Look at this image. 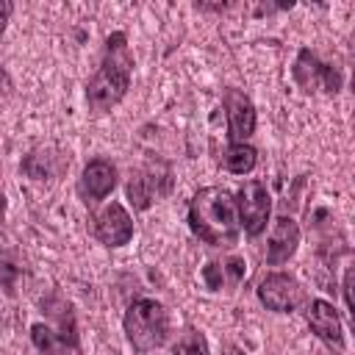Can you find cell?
I'll return each mask as SVG.
<instances>
[{"label":"cell","instance_id":"1","mask_svg":"<svg viewBox=\"0 0 355 355\" xmlns=\"http://www.w3.org/2000/svg\"><path fill=\"white\" fill-rule=\"evenodd\" d=\"M189 225L194 236L211 247L236 244L241 222H239V208H236L233 194L222 186L200 189L189 202Z\"/></svg>","mask_w":355,"mask_h":355},{"label":"cell","instance_id":"2","mask_svg":"<svg viewBox=\"0 0 355 355\" xmlns=\"http://www.w3.org/2000/svg\"><path fill=\"white\" fill-rule=\"evenodd\" d=\"M130 72H133V55H130V47H128V36L122 31H114L105 39L103 64L86 86L89 105L97 114L116 105L125 97V92L130 89Z\"/></svg>","mask_w":355,"mask_h":355},{"label":"cell","instance_id":"3","mask_svg":"<svg viewBox=\"0 0 355 355\" xmlns=\"http://www.w3.org/2000/svg\"><path fill=\"white\" fill-rule=\"evenodd\" d=\"M125 333L136 352H153L166 341L169 333V313L158 300L139 297L125 311Z\"/></svg>","mask_w":355,"mask_h":355},{"label":"cell","instance_id":"4","mask_svg":"<svg viewBox=\"0 0 355 355\" xmlns=\"http://www.w3.org/2000/svg\"><path fill=\"white\" fill-rule=\"evenodd\" d=\"M50 313L58 316V327H50V324L36 322L31 327L33 344L44 355H80V341H78V333H75V319L69 313V305L58 302L55 311H50Z\"/></svg>","mask_w":355,"mask_h":355},{"label":"cell","instance_id":"5","mask_svg":"<svg viewBox=\"0 0 355 355\" xmlns=\"http://www.w3.org/2000/svg\"><path fill=\"white\" fill-rule=\"evenodd\" d=\"M239 222L247 236H258L266 227L269 211H272V197L261 180H247L239 191Z\"/></svg>","mask_w":355,"mask_h":355},{"label":"cell","instance_id":"6","mask_svg":"<svg viewBox=\"0 0 355 355\" xmlns=\"http://www.w3.org/2000/svg\"><path fill=\"white\" fill-rule=\"evenodd\" d=\"M258 300L275 313H291L302 302V288L291 275L272 272L258 283Z\"/></svg>","mask_w":355,"mask_h":355},{"label":"cell","instance_id":"7","mask_svg":"<svg viewBox=\"0 0 355 355\" xmlns=\"http://www.w3.org/2000/svg\"><path fill=\"white\" fill-rule=\"evenodd\" d=\"M294 80L302 86V92L324 89V92L336 94L341 89V72L330 64H322L311 50H300L297 64H294Z\"/></svg>","mask_w":355,"mask_h":355},{"label":"cell","instance_id":"8","mask_svg":"<svg viewBox=\"0 0 355 355\" xmlns=\"http://www.w3.org/2000/svg\"><path fill=\"white\" fill-rule=\"evenodd\" d=\"M222 103L227 111V130H230L233 144H244V139H250L255 130V108L250 97L239 89H225Z\"/></svg>","mask_w":355,"mask_h":355},{"label":"cell","instance_id":"9","mask_svg":"<svg viewBox=\"0 0 355 355\" xmlns=\"http://www.w3.org/2000/svg\"><path fill=\"white\" fill-rule=\"evenodd\" d=\"M94 233L97 239L105 244V247H122L133 239V222L128 216V211L119 205V202H111L100 216H97V225H94Z\"/></svg>","mask_w":355,"mask_h":355},{"label":"cell","instance_id":"10","mask_svg":"<svg viewBox=\"0 0 355 355\" xmlns=\"http://www.w3.org/2000/svg\"><path fill=\"white\" fill-rule=\"evenodd\" d=\"M308 324H311V330H313L324 344H330V347H336V349L344 347L341 319H338V313H336V308H333L330 302L313 300V302L308 305Z\"/></svg>","mask_w":355,"mask_h":355},{"label":"cell","instance_id":"11","mask_svg":"<svg viewBox=\"0 0 355 355\" xmlns=\"http://www.w3.org/2000/svg\"><path fill=\"white\" fill-rule=\"evenodd\" d=\"M297 244H300V227H297V222L288 219V216H280L275 222V230H272L269 244H266V263L269 266L286 263L297 252Z\"/></svg>","mask_w":355,"mask_h":355},{"label":"cell","instance_id":"12","mask_svg":"<svg viewBox=\"0 0 355 355\" xmlns=\"http://www.w3.org/2000/svg\"><path fill=\"white\" fill-rule=\"evenodd\" d=\"M116 186V169L111 161L105 158H94L86 164L83 169V178H80V189L83 194L94 202V200H103L105 194H111V189Z\"/></svg>","mask_w":355,"mask_h":355},{"label":"cell","instance_id":"13","mask_svg":"<svg viewBox=\"0 0 355 355\" xmlns=\"http://www.w3.org/2000/svg\"><path fill=\"white\" fill-rule=\"evenodd\" d=\"M255 161H258V153H255V147H250V144H230V147L222 153V166H225L227 172H233V175L250 172V169L255 166Z\"/></svg>","mask_w":355,"mask_h":355},{"label":"cell","instance_id":"14","mask_svg":"<svg viewBox=\"0 0 355 355\" xmlns=\"http://www.w3.org/2000/svg\"><path fill=\"white\" fill-rule=\"evenodd\" d=\"M153 194H155V183H153V178H147V175H136V178H130V183H128V197H130V202H133L139 211L150 208Z\"/></svg>","mask_w":355,"mask_h":355},{"label":"cell","instance_id":"15","mask_svg":"<svg viewBox=\"0 0 355 355\" xmlns=\"http://www.w3.org/2000/svg\"><path fill=\"white\" fill-rule=\"evenodd\" d=\"M22 169L28 172V178L33 180H44L53 175V155L44 153V150H33L25 161H22Z\"/></svg>","mask_w":355,"mask_h":355},{"label":"cell","instance_id":"16","mask_svg":"<svg viewBox=\"0 0 355 355\" xmlns=\"http://www.w3.org/2000/svg\"><path fill=\"white\" fill-rule=\"evenodd\" d=\"M175 355H211V352H208V341H205V336H202L200 330L189 327V330L178 338V344H175Z\"/></svg>","mask_w":355,"mask_h":355},{"label":"cell","instance_id":"17","mask_svg":"<svg viewBox=\"0 0 355 355\" xmlns=\"http://www.w3.org/2000/svg\"><path fill=\"white\" fill-rule=\"evenodd\" d=\"M202 280H205V286H208L211 291H219V288L225 286V269H222V263H208V266H202Z\"/></svg>","mask_w":355,"mask_h":355},{"label":"cell","instance_id":"18","mask_svg":"<svg viewBox=\"0 0 355 355\" xmlns=\"http://www.w3.org/2000/svg\"><path fill=\"white\" fill-rule=\"evenodd\" d=\"M222 269L230 275V280H233V283H239V280L244 277V258L233 255V258H227V261H225V266H222Z\"/></svg>","mask_w":355,"mask_h":355},{"label":"cell","instance_id":"19","mask_svg":"<svg viewBox=\"0 0 355 355\" xmlns=\"http://www.w3.org/2000/svg\"><path fill=\"white\" fill-rule=\"evenodd\" d=\"M11 11H14V6H11L8 0H0V33L6 31V22H8V17H11Z\"/></svg>","mask_w":355,"mask_h":355},{"label":"cell","instance_id":"20","mask_svg":"<svg viewBox=\"0 0 355 355\" xmlns=\"http://www.w3.org/2000/svg\"><path fill=\"white\" fill-rule=\"evenodd\" d=\"M349 286H352V269H347V275H344V300H347V308L352 311V294H349Z\"/></svg>","mask_w":355,"mask_h":355},{"label":"cell","instance_id":"21","mask_svg":"<svg viewBox=\"0 0 355 355\" xmlns=\"http://www.w3.org/2000/svg\"><path fill=\"white\" fill-rule=\"evenodd\" d=\"M225 355H244L239 347H225Z\"/></svg>","mask_w":355,"mask_h":355},{"label":"cell","instance_id":"22","mask_svg":"<svg viewBox=\"0 0 355 355\" xmlns=\"http://www.w3.org/2000/svg\"><path fill=\"white\" fill-rule=\"evenodd\" d=\"M3 214H6V197H3V191H0V219H3Z\"/></svg>","mask_w":355,"mask_h":355}]
</instances>
